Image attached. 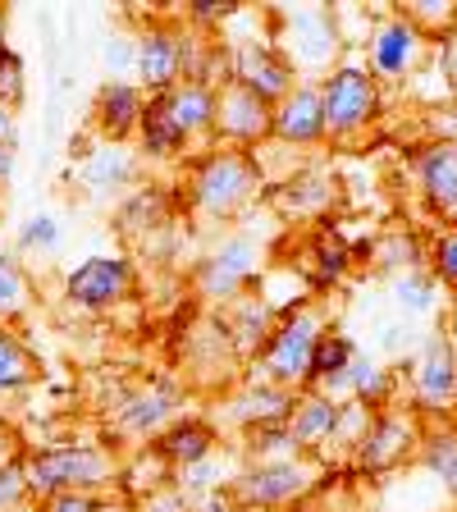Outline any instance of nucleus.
Instances as JSON below:
<instances>
[{"label":"nucleus","instance_id":"nucleus-1","mask_svg":"<svg viewBox=\"0 0 457 512\" xmlns=\"http://www.w3.org/2000/svg\"><path fill=\"white\" fill-rule=\"evenodd\" d=\"M23 471H28V499H51L64 490H87V494H106L119 480V458L106 444H46L23 453Z\"/></svg>","mask_w":457,"mask_h":512},{"label":"nucleus","instance_id":"nucleus-2","mask_svg":"<svg viewBox=\"0 0 457 512\" xmlns=\"http://www.w3.org/2000/svg\"><path fill=\"white\" fill-rule=\"evenodd\" d=\"M256 188H261L256 160L234 147H206L188 170V202L202 220H234L252 206Z\"/></svg>","mask_w":457,"mask_h":512},{"label":"nucleus","instance_id":"nucleus-3","mask_svg":"<svg viewBox=\"0 0 457 512\" xmlns=\"http://www.w3.org/2000/svg\"><path fill=\"white\" fill-rule=\"evenodd\" d=\"M325 334V316L316 307H288L279 311L275 334L266 339V348L252 357V375L247 380H266L279 384L288 394H302L311 375V357H316V343Z\"/></svg>","mask_w":457,"mask_h":512},{"label":"nucleus","instance_id":"nucleus-4","mask_svg":"<svg viewBox=\"0 0 457 512\" xmlns=\"http://www.w3.org/2000/svg\"><path fill=\"white\" fill-rule=\"evenodd\" d=\"M197 28L183 19H147L133 37V74L147 96L170 92L174 83L192 78V51H197Z\"/></svg>","mask_w":457,"mask_h":512},{"label":"nucleus","instance_id":"nucleus-5","mask_svg":"<svg viewBox=\"0 0 457 512\" xmlns=\"http://www.w3.org/2000/svg\"><path fill=\"white\" fill-rule=\"evenodd\" d=\"M320 480V462H311L307 453L279 462H247L243 471L229 476V494L238 499V508H293L302 503Z\"/></svg>","mask_w":457,"mask_h":512},{"label":"nucleus","instance_id":"nucleus-6","mask_svg":"<svg viewBox=\"0 0 457 512\" xmlns=\"http://www.w3.org/2000/svg\"><path fill=\"white\" fill-rule=\"evenodd\" d=\"M320 110H325V138H357L380 115V78L366 64H339L320 83Z\"/></svg>","mask_w":457,"mask_h":512},{"label":"nucleus","instance_id":"nucleus-7","mask_svg":"<svg viewBox=\"0 0 457 512\" xmlns=\"http://www.w3.org/2000/svg\"><path fill=\"white\" fill-rule=\"evenodd\" d=\"M256 270H261V243L252 234H224L211 252L192 266V288L197 298L211 307H229L252 288Z\"/></svg>","mask_w":457,"mask_h":512},{"label":"nucleus","instance_id":"nucleus-8","mask_svg":"<svg viewBox=\"0 0 457 512\" xmlns=\"http://www.w3.org/2000/svg\"><path fill=\"white\" fill-rule=\"evenodd\" d=\"M179 407H183V389L174 380H165V375H156V380L133 384L119 398L110 426H115L119 439H156L179 421Z\"/></svg>","mask_w":457,"mask_h":512},{"label":"nucleus","instance_id":"nucleus-9","mask_svg":"<svg viewBox=\"0 0 457 512\" xmlns=\"http://www.w3.org/2000/svg\"><path fill=\"white\" fill-rule=\"evenodd\" d=\"M270 119L275 106L266 96H256L243 83H220L215 87V147H234V151H252L256 142L270 138Z\"/></svg>","mask_w":457,"mask_h":512},{"label":"nucleus","instance_id":"nucleus-10","mask_svg":"<svg viewBox=\"0 0 457 512\" xmlns=\"http://www.w3.org/2000/svg\"><path fill=\"white\" fill-rule=\"evenodd\" d=\"M133 293V266L124 256H87L64 275V302L78 311H110Z\"/></svg>","mask_w":457,"mask_h":512},{"label":"nucleus","instance_id":"nucleus-11","mask_svg":"<svg viewBox=\"0 0 457 512\" xmlns=\"http://www.w3.org/2000/svg\"><path fill=\"white\" fill-rule=\"evenodd\" d=\"M229 78L252 87L256 96H266L270 106L298 87V69L275 42H234L229 46Z\"/></svg>","mask_w":457,"mask_h":512},{"label":"nucleus","instance_id":"nucleus-12","mask_svg":"<svg viewBox=\"0 0 457 512\" xmlns=\"http://www.w3.org/2000/svg\"><path fill=\"white\" fill-rule=\"evenodd\" d=\"M457 394V348L444 334H430L412 362V412H453Z\"/></svg>","mask_w":457,"mask_h":512},{"label":"nucleus","instance_id":"nucleus-13","mask_svg":"<svg viewBox=\"0 0 457 512\" xmlns=\"http://www.w3.org/2000/svg\"><path fill=\"white\" fill-rule=\"evenodd\" d=\"M412 444H421L416 412H403V407H380V412H371V426H366L362 444H357V467L362 471L394 467L398 458L412 453Z\"/></svg>","mask_w":457,"mask_h":512},{"label":"nucleus","instance_id":"nucleus-14","mask_svg":"<svg viewBox=\"0 0 457 512\" xmlns=\"http://www.w3.org/2000/svg\"><path fill=\"white\" fill-rule=\"evenodd\" d=\"M426 51V32L421 23H412L407 14H394L384 19L380 28L371 32V74L375 78H403L412 74V64Z\"/></svg>","mask_w":457,"mask_h":512},{"label":"nucleus","instance_id":"nucleus-15","mask_svg":"<svg viewBox=\"0 0 457 512\" xmlns=\"http://www.w3.org/2000/svg\"><path fill=\"white\" fill-rule=\"evenodd\" d=\"M138 174H142V156L128 151L124 142H101V147L83 160V188L92 192L96 202L128 197V192L138 188Z\"/></svg>","mask_w":457,"mask_h":512},{"label":"nucleus","instance_id":"nucleus-16","mask_svg":"<svg viewBox=\"0 0 457 512\" xmlns=\"http://www.w3.org/2000/svg\"><path fill=\"white\" fill-rule=\"evenodd\" d=\"M270 138L288 142V147H316L325 138V110H320V87L298 83L284 101H275V119H270Z\"/></svg>","mask_w":457,"mask_h":512},{"label":"nucleus","instance_id":"nucleus-17","mask_svg":"<svg viewBox=\"0 0 457 512\" xmlns=\"http://www.w3.org/2000/svg\"><path fill=\"white\" fill-rule=\"evenodd\" d=\"M142 106H147V92L128 78H106L101 92H96V106H92V124L96 133L106 142H124L138 133L142 124Z\"/></svg>","mask_w":457,"mask_h":512},{"label":"nucleus","instance_id":"nucleus-18","mask_svg":"<svg viewBox=\"0 0 457 512\" xmlns=\"http://www.w3.org/2000/svg\"><path fill=\"white\" fill-rule=\"evenodd\" d=\"M220 311H224V316H220L224 334H229L234 352H238V357H247V362L266 348V339L275 334V325H279V311L270 307L261 293H252V288H247L243 298L229 302V307H220Z\"/></svg>","mask_w":457,"mask_h":512},{"label":"nucleus","instance_id":"nucleus-19","mask_svg":"<svg viewBox=\"0 0 457 512\" xmlns=\"http://www.w3.org/2000/svg\"><path fill=\"white\" fill-rule=\"evenodd\" d=\"M165 110H170L174 128L188 142H211L215 138V87L202 78H183L170 92H160Z\"/></svg>","mask_w":457,"mask_h":512},{"label":"nucleus","instance_id":"nucleus-20","mask_svg":"<svg viewBox=\"0 0 457 512\" xmlns=\"http://www.w3.org/2000/svg\"><path fill=\"white\" fill-rule=\"evenodd\" d=\"M156 448V458L165 462L170 471H183V467H197V462L215 458V448H220V435H215L211 421H197V416H179L165 435L151 439Z\"/></svg>","mask_w":457,"mask_h":512},{"label":"nucleus","instance_id":"nucleus-21","mask_svg":"<svg viewBox=\"0 0 457 512\" xmlns=\"http://www.w3.org/2000/svg\"><path fill=\"white\" fill-rule=\"evenodd\" d=\"M416 179H421V192L439 215H457V142L439 138L430 147H421Z\"/></svg>","mask_w":457,"mask_h":512},{"label":"nucleus","instance_id":"nucleus-22","mask_svg":"<svg viewBox=\"0 0 457 512\" xmlns=\"http://www.w3.org/2000/svg\"><path fill=\"white\" fill-rule=\"evenodd\" d=\"M293 398L288 389L279 384H266V380H247L229 403H224V416L234 421L238 430H252V426H270V421H288L293 412Z\"/></svg>","mask_w":457,"mask_h":512},{"label":"nucleus","instance_id":"nucleus-23","mask_svg":"<svg viewBox=\"0 0 457 512\" xmlns=\"http://www.w3.org/2000/svg\"><path fill=\"white\" fill-rule=\"evenodd\" d=\"M334 421H339V403L325 394H316V389H302L298 398H293V412H288V430H293V439H298L302 453H311V448L330 444L334 439Z\"/></svg>","mask_w":457,"mask_h":512},{"label":"nucleus","instance_id":"nucleus-24","mask_svg":"<svg viewBox=\"0 0 457 512\" xmlns=\"http://www.w3.org/2000/svg\"><path fill=\"white\" fill-rule=\"evenodd\" d=\"M42 380V357L14 325H0V398L23 394Z\"/></svg>","mask_w":457,"mask_h":512},{"label":"nucleus","instance_id":"nucleus-25","mask_svg":"<svg viewBox=\"0 0 457 512\" xmlns=\"http://www.w3.org/2000/svg\"><path fill=\"white\" fill-rule=\"evenodd\" d=\"M138 142H142V147H138L142 160H179L183 151L192 147L179 128H174V119H170V110H165V101H160V96H147V106H142Z\"/></svg>","mask_w":457,"mask_h":512},{"label":"nucleus","instance_id":"nucleus-26","mask_svg":"<svg viewBox=\"0 0 457 512\" xmlns=\"http://www.w3.org/2000/svg\"><path fill=\"white\" fill-rule=\"evenodd\" d=\"M115 220H119V234H128V238L151 234V229H160V224L170 220V197H165L160 183H138V188L119 202Z\"/></svg>","mask_w":457,"mask_h":512},{"label":"nucleus","instance_id":"nucleus-27","mask_svg":"<svg viewBox=\"0 0 457 512\" xmlns=\"http://www.w3.org/2000/svg\"><path fill=\"white\" fill-rule=\"evenodd\" d=\"M334 202V174L325 170H298L288 183H279L275 206L284 215H316Z\"/></svg>","mask_w":457,"mask_h":512},{"label":"nucleus","instance_id":"nucleus-28","mask_svg":"<svg viewBox=\"0 0 457 512\" xmlns=\"http://www.w3.org/2000/svg\"><path fill=\"white\" fill-rule=\"evenodd\" d=\"M32 307V279L28 266L10 247H0V325H19Z\"/></svg>","mask_w":457,"mask_h":512},{"label":"nucleus","instance_id":"nucleus-29","mask_svg":"<svg viewBox=\"0 0 457 512\" xmlns=\"http://www.w3.org/2000/svg\"><path fill=\"white\" fill-rule=\"evenodd\" d=\"M389 394H394V375L357 352L352 366H348V398L352 403H362V407H371V412H380V407L389 403Z\"/></svg>","mask_w":457,"mask_h":512},{"label":"nucleus","instance_id":"nucleus-30","mask_svg":"<svg viewBox=\"0 0 457 512\" xmlns=\"http://www.w3.org/2000/svg\"><path fill=\"white\" fill-rule=\"evenodd\" d=\"M348 266H352L348 243H343L334 229H320V234L311 238V247H307V270L316 275V284L320 288H325V284H339V279L348 275Z\"/></svg>","mask_w":457,"mask_h":512},{"label":"nucleus","instance_id":"nucleus-31","mask_svg":"<svg viewBox=\"0 0 457 512\" xmlns=\"http://www.w3.org/2000/svg\"><path fill=\"white\" fill-rule=\"evenodd\" d=\"M243 453L252 462H279V458H298L302 448L288 430V421H270V426H252L243 430Z\"/></svg>","mask_w":457,"mask_h":512},{"label":"nucleus","instance_id":"nucleus-32","mask_svg":"<svg viewBox=\"0 0 457 512\" xmlns=\"http://www.w3.org/2000/svg\"><path fill=\"white\" fill-rule=\"evenodd\" d=\"M421 462L444 480L448 494H457V430H430V435H421Z\"/></svg>","mask_w":457,"mask_h":512},{"label":"nucleus","instance_id":"nucleus-33","mask_svg":"<svg viewBox=\"0 0 457 512\" xmlns=\"http://www.w3.org/2000/svg\"><path fill=\"white\" fill-rule=\"evenodd\" d=\"M394 298H398V307L403 311H412V316H426L430 307H435V298H439V279L430 275V270H403V275L394 279Z\"/></svg>","mask_w":457,"mask_h":512},{"label":"nucleus","instance_id":"nucleus-34","mask_svg":"<svg viewBox=\"0 0 457 512\" xmlns=\"http://www.w3.org/2000/svg\"><path fill=\"white\" fill-rule=\"evenodd\" d=\"M371 256H375V270H416V261H421V247H416V238L389 234L380 247H371Z\"/></svg>","mask_w":457,"mask_h":512},{"label":"nucleus","instance_id":"nucleus-35","mask_svg":"<svg viewBox=\"0 0 457 512\" xmlns=\"http://www.w3.org/2000/svg\"><path fill=\"white\" fill-rule=\"evenodd\" d=\"M19 247L23 252H37V256L55 252V247H60V224H55V215H32V220H23Z\"/></svg>","mask_w":457,"mask_h":512},{"label":"nucleus","instance_id":"nucleus-36","mask_svg":"<svg viewBox=\"0 0 457 512\" xmlns=\"http://www.w3.org/2000/svg\"><path fill=\"white\" fill-rule=\"evenodd\" d=\"M106 494H87V490H64L51 499H37V512H106Z\"/></svg>","mask_w":457,"mask_h":512},{"label":"nucleus","instance_id":"nucleus-37","mask_svg":"<svg viewBox=\"0 0 457 512\" xmlns=\"http://www.w3.org/2000/svg\"><path fill=\"white\" fill-rule=\"evenodd\" d=\"M23 60L10 51V46H0V106H19L23 101Z\"/></svg>","mask_w":457,"mask_h":512},{"label":"nucleus","instance_id":"nucleus-38","mask_svg":"<svg viewBox=\"0 0 457 512\" xmlns=\"http://www.w3.org/2000/svg\"><path fill=\"white\" fill-rule=\"evenodd\" d=\"M430 275L439 279V284L457 288V229H444L435 243V252H430Z\"/></svg>","mask_w":457,"mask_h":512},{"label":"nucleus","instance_id":"nucleus-39","mask_svg":"<svg viewBox=\"0 0 457 512\" xmlns=\"http://www.w3.org/2000/svg\"><path fill=\"white\" fill-rule=\"evenodd\" d=\"M28 503V471H23V458L0 467V512H19Z\"/></svg>","mask_w":457,"mask_h":512},{"label":"nucleus","instance_id":"nucleus-40","mask_svg":"<svg viewBox=\"0 0 457 512\" xmlns=\"http://www.w3.org/2000/svg\"><path fill=\"white\" fill-rule=\"evenodd\" d=\"M133 512H192V499L174 485V480H165V485H156V490L142 494Z\"/></svg>","mask_w":457,"mask_h":512},{"label":"nucleus","instance_id":"nucleus-41","mask_svg":"<svg viewBox=\"0 0 457 512\" xmlns=\"http://www.w3.org/2000/svg\"><path fill=\"white\" fill-rule=\"evenodd\" d=\"M229 14H234V5H229V0H188V5H183V23H188V28H197V32L220 28Z\"/></svg>","mask_w":457,"mask_h":512},{"label":"nucleus","instance_id":"nucleus-42","mask_svg":"<svg viewBox=\"0 0 457 512\" xmlns=\"http://www.w3.org/2000/svg\"><path fill=\"white\" fill-rule=\"evenodd\" d=\"M439 74H444L448 92H457V23L439 32Z\"/></svg>","mask_w":457,"mask_h":512},{"label":"nucleus","instance_id":"nucleus-43","mask_svg":"<svg viewBox=\"0 0 457 512\" xmlns=\"http://www.w3.org/2000/svg\"><path fill=\"white\" fill-rule=\"evenodd\" d=\"M192 512H243V508H238V499L229 494V485H224V490H211V494H202V499H192Z\"/></svg>","mask_w":457,"mask_h":512},{"label":"nucleus","instance_id":"nucleus-44","mask_svg":"<svg viewBox=\"0 0 457 512\" xmlns=\"http://www.w3.org/2000/svg\"><path fill=\"white\" fill-rule=\"evenodd\" d=\"M23 458V444H19V435L14 430H5L0 426V467H10V462H19Z\"/></svg>","mask_w":457,"mask_h":512},{"label":"nucleus","instance_id":"nucleus-45","mask_svg":"<svg viewBox=\"0 0 457 512\" xmlns=\"http://www.w3.org/2000/svg\"><path fill=\"white\" fill-rule=\"evenodd\" d=\"M14 160H19V142H0V188L14 179Z\"/></svg>","mask_w":457,"mask_h":512},{"label":"nucleus","instance_id":"nucleus-46","mask_svg":"<svg viewBox=\"0 0 457 512\" xmlns=\"http://www.w3.org/2000/svg\"><path fill=\"white\" fill-rule=\"evenodd\" d=\"M0 142H19V128H14V110L0 106Z\"/></svg>","mask_w":457,"mask_h":512},{"label":"nucleus","instance_id":"nucleus-47","mask_svg":"<svg viewBox=\"0 0 457 512\" xmlns=\"http://www.w3.org/2000/svg\"><path fill=\"white\" fill-rule=\"evenodd\" d=\"M444 339L457 348V302H453V311H448V325H444Z\"/></svg>","mask_w":457,"mask_h":512},{"label":"nucleus","instance_id":"nucleus-48","mask_svg":"<svg viewBox=\"0 0 457 512\" xmlns=\"http://www.w3.org/2000/svg\"><path fill=\"white\" fill-rule=\"evenodd\" d=\"M243 512H284V508H243Z\"/></svg>","mask_w":457,"mask_h":512},{"label":"nucleus","instance_id":"nucleus-49","mask_svg":"<svg viewBox=\"0 0 457 512\" xmlns=\"http://www.w3.org/2000/svg\"><path fill=\"white\" fill-rule=\"evenodd\" d=\"M106 512H128V508H115V503H110V508H106Z\"/></svg>","mask_w":457,"mask_h":512},{"label":"nucleus","instance_id":"nucleus-50","mask_svg":"<svg viewBox=\"0 0 457 512\" xmlns=\"http://www.w3.org/2000/svg\"><path fill=\"white\" fill-rule=\"evenodd\" d=\"M453 412H457V394H453Z\"/></svg>","mask_w":457,"mask_h":512},{"label":"nucleus","instance_id":"nucleus-51","mask_svg":"<svg viewBox=\"0 0 457 512\" xmlns=\"http://www.w3.org/2000/svg\"><path fill=\"white\" fill-rule=\"evenodd\" d=\"M23 508H28V503H23ZM23 508H19V512H23Z\"/></svg>","mask_w":457,"mask_h":512}]
</instances>
